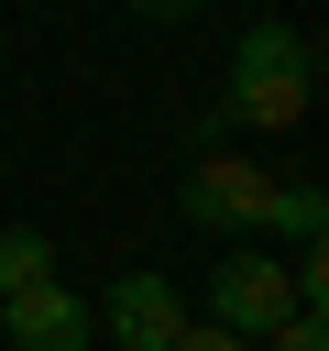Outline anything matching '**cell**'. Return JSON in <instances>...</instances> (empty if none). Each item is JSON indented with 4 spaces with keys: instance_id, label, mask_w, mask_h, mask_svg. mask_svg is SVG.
I'll use <instances>...</instances> for the list:
<instances>
[{
    "instance_id": "1",
    "label": "cell",
    "mask_w": 329,
    "mask_h": 351,
    "mask_svg": "<svg viewBox=\"0 0 329 351\" xmlns=\"http://www.w3.org/2000/svg\"><path fill=\"white\" fill-rule=\"evenodd\" d=\"M307 99H318V44H307L296 22H252V33L230 44V99H219V121L296 132V121H307Z\"/></svg>"
},
{
    "instance_id": "2",
    "label": "cell",
    "mask_w": 329,
    "mask_h": 351,
    "mask_svg": "<svg viewBox=\"0 0 329 351\" xmlns=\"http://www.w3.org/2000/svg\"><path fill=\"white\" fill-rule=\"evenodd\" d=\"M274 197H285V176H263V165H241V154H197V165L175 176V219L208 230V241H263V230H274Z\"/></svg>"
},
{
    "instance_id": "3",
    "label": "cell",
    "mask_w": 329,
    "mask_h": 351,
    "mask_svg": "<svg viewBox=\"0 0 329 351\" xmlns=\"http://www.w3.org/2000/svg\"><path fill=\"white\" fill-rule=\"evenodd\" d=\"M285 318H296V263H274L263 241H241L230 263H208V329L263 340V329H285Z\"/></svg>"
},
{
    "instance_id": "4",
    "label": "cell",
    "mask_w": 329,
    "mask_h": 351,
    "mask_svg": "<svg viewBox=\"0 0 329 351\" xmlns=\"http://www.w3.org/2000/svg\"><path fill=\"white\" fill-rule=\"evenodd\" d=\"M0 351H88V296L55 285V274L0 296Z\"/></svg>"
},
{
    "instance_id": "5",
    "label": "cell",
    "mask_w": 329,
    "mask_h": 351,
    "mask_svg": "<svg viewBox=\"0 0 329 351\" xmlns=\"http://www.w3.org/2000/svg\"><path fill=\"white\" fill-rule=\"evenodd\" d=\"M99 318H110V351H164V340L186 329V307H175L164 274H121V285L99 296Z\"/></svg>"
},
{
    "instance_id": "6",
    "label": "cell",
    "mask_w": 329,
    "mask_h": 351,
    "mask_svg": "<svg viewBox=\"0 0 329 351\" xmlns=\"http://www.w3.org/2000/svg\"><path fill=\"white\" fill-rule=\"evenodd\" d=\"M44 274H55V241H44L33 219H11V230H0V296H22V285H44Z\"/></svg>"
},
{
    "instance_id": "7",
    "label": "cell",
    "mask_w": 329,
    "mask_h": 351,
    "mask_svg": "<svg viewBox=\"0 0 329 351\" xmlns=\"http://www.w3.org/2000/svg\"><path fill=\"white\" fill-rule=\"evenodd\" d=\"M318 230H329V197L296 176V186L274 197V241H285V252H318Z\"/></svg>"
},
{
    "instance_id": "8",
    "label": "cell",
    "mask_w": 329,
    "mask_h": 351,
    "mask_svg": "<svg viewBox=\"0 0 329 351\" xmlns=\"http://www.w3.org/2000/svg\"><path fill=\"white\" fill-rule=\"evenodd\" d=\"M252 351H329V318H318V307H296V318H285V329H263Z\"/></svg>"
},
{
    "instance_id": "9",
    "label": "cell",
    "mask_w": 329,
    "mask_h": 351,
    "mask_svg": "<svg viewBox=\"0 0 329 351\" xmlns=\"http://www.w3.org/2000/svg\"><path fill=\"white\" fill-rule=\"evenodd\" d=\"M164 351H252V340H230V329H208V318H186V329L164 340Z\"/></svg>"
},
{
    "instance_id": "10",
    "label": "cell",
    "mask_w": 329,
    "mask_h": 351,
    "mask_svg": "<svg viewBox=\"0 0 329 351\" xmlns=\"http://www.w3.org/2000/svg\"><path fill=\"white\" fill-rule=\"evenodd\" d=\"M132 11H143V22H186L197 0H132Z\"/></svg>"
}]
</instances>
